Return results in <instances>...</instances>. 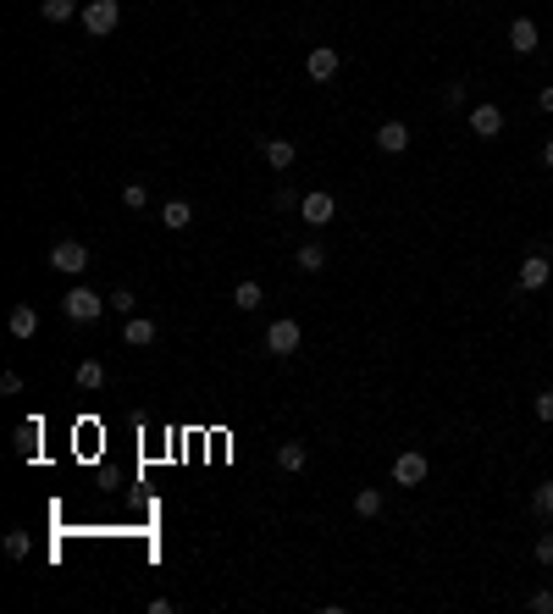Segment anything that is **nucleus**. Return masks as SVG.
Masks as SVG:
<instances>
[{
	"label": "nucleus",
	"instance_id": "nucleus-18",
	"mask_svg": "<svg viewBox=\"0 0 553 614\" xmlns=\"http://www.w3.org/2000/svg\"><path fill=\"white\" fill-rule=\"evenodd\" d=\"M294 266H299V272H310V277H315V272H327V244H299Z\"/></svg>",
	"mask_w": 553,
	"mask_h": 614
},
{
	"label": "nucleus",
	"instance_id": "nucleus-4",
	"mask_svg": "<svg viewBox=\"0 0 553 614\" xmlns=\"http://www.w3.org/2000/svg\"><path fill=\"white\" fill-rule=\"evenodd\" d=\"M305 73H310V83H333V78L343 73V50H338V45H315V50L305 56Z\"/></svg>",
	"mask_w": 553,
	"mask_h": 614
},
{
	"label": "nucleus",
	"instance_id": "nucleus-33",
	"mask_svg": "<svg viewBox=\"0 0 553 614\" xmlns=\"http://www.w3.org/2000/svg\"><path fill=\"white\" fill-rule=\"evenodd\" d=\"M542 167H553V139H548V144H542Z\"/></svg>",
	"mask_w": 553,
	"mask_h": 614
},
{
	"label": "nucleus",
	"instance_id": "nucleus-27",
	"mask_svg": "<svg viewBox=\"0 0 553 614\" xmlns=\"http://www.w3.org/2000/svg\"><path fill=\"white\" fill-rule=\"evenodd\" d=\"M111 310H139V294H134V288H117V294H111Z\"/></svg>",
	"mask_w": 553,
	"mask_h": 614
},
{
	"label": "nucleus",
	"instance_id": "nucleus-15",
	"mask_svg": "<svg viewBox=\"0 0 553 614\" xmlns=\"http://www.w3.org/2000/svg\"><path fill=\"white\" fill-rule=\"evenodd\" d=\"M305 465H310V448H305V443H277V471L299 476Z\"/></svg>",
	"mask_w": 553,
	"mask_h": 614
},
{
	"label": "nucleus",
	"instance_id": "nucleus-22",
	"mask_svg": "<svg viewBox=\"0 0 553 614\" xmlns=\"http://www.w3.org/2000/svg\"><path fill=\"white\" fill-rule=\"evenodd\" d=\"M531 515L537 521H553V481H537L531 488Z\"/></svg>",
	"mask_w": 553,
	"mask_h": 614
},
{
	"label": "nucleus",
	"instance_id": "nucleus-1",
	"mask_svg": "<svg viewBox=\"0 0 553 614\" xmlns=\"http://www.w3.org/2000/svg\"><path fill=\"white\" fill-rule=\"evenodd\" d=\"M106 305L111 299H100V294H94V288H67V299H61V316H67L73 321V327H89V321H100L106 316Z\"/></svg>",
	"mask_w": 553,
	"mask_h": 614
},
{
	"label": "nucleus",
	"instance_id": "nucleus-9",
	"mask_svg": "<svg viewBox=\"0 0 553 614\" xmlns=\"http://www.w3.org/2000/svg\"><path fill=\"white\" fill-rule=\"evenodd\" d=\"M548 277H553V266H548V255L542 249H531L526 255V261H520V294H537V288H548Z\"/></svg>",
	"mask_w": 553,
	"mask_h": 614
},
{
	"label": "nucleus",
	"instance_id": "nucleus-24",
	"mask_svg": "<svg viewBox=\"0 0 553 614\" xmlns=\"http://www.w3.org/2000/svg\"><path fill=\"white\" fill-rule=\"evenodd\" d=\"M6 554H12V559H28V554H34V537H28L22 526H12V532H6Z\"/></svg>",
	"mask_w": 553,
	"mask_h": 614
},
{
	"label": "nucleus",
	"instance_id": "nucleus-6",
	"mask_svg": "<svg viewBox=\"0 0 553 614\" xmlns=\"http://www.w3.org/2000/svg\"><path fill=\"white\" fill-rule=\"evenodd\" d=\"M427 476H432V460L420 454V448H404V454L393 460V488H420Z\"/></svg>",
	"mask_w": 553,
	"mask_h": 614
},
{
	"label": "nucleus",
	"instance_id": "nucleus-26",
	"mask_svg": "<svg viewBox=\"0 0 553 614\" xmlns=\"http://www.w3.org/2000/svg\"><path fill=\"white\" fill-rule=\"evenodd\" d=\"M531 559H537V565H553V532H542V537L531 542Z\"/></svg>",
	"mask_w": 553,
	"mask_h": 614
},
{
	"label": "nucleus",
	"instance_id": "nucleus-28",
	"mask_svg": "<svg viewBox=\"0 0 553 614\" xmlns=\"http://www.w3.org/2000/svg\"><path fill=\"white\" fill-rule=\"evenodd\" d=\"M531 410H537V421H548V427H553V387H542Z\"/></svg>",
	"mask_w": 553,
	"mask_h": 614
},
{
	"label": "nucleus",
	"instance_id": "nucleus-13",
	"mask_svg": "<svg viewBox=\"0 0 553 614\" xmlns=\"http://www.w3.org/2000/svg\"><path fill=\"white\" fill-rule=\"evenodd\" d=\"M122 343H127V349H150V343H155V321H150V316H127V321H122Z\"/></svg>",
	"mask_w": 553,
	"mask_h": 614
},
{
	"label": "nucleus",
	"instance_id": "nucleus-11",
	"mask_svg": "<svg viewBox=\"0 0 553 614\" xmlns=\"http://www.w3.org/2000/svg\"><path fill=\"white\" fill-rule=\"evenodd\" d=\"M6 327H12V338H17V343H28V338H39V310H34V305H12V316H6Z\"/></svg>",
	"mask_w": 553,
	"mask_h": 614
},
{
	"label": "nucleus",
	"instance_id": "nucleus-16",
	"mask_svg": "<svg viewBox=\"0 0 553 614\" xmlns=\"http://www.w3.org/2000/svg\"><path fill=\"white\" fill-rule=\"evenodd\" d=\"M382 509H387V493L382 488H360V493H354V515H360V521H376Z\"/></svg>",
	"mask_w": 553,
	"mask_h": 614
},
{
	"label": "nucleus",
	"instance_id": "nucleus-8",
	"mask_svg": "<svg viewBox=\"0 0 553 614\" xmlns=\"http://www.w3.org/2000/svg\"><path fill=\"white\" fill-rule=\"evenodd\" d=\"M471 134H476L481 144H493V139L504 134V106H493V100H476V106H471Z\"/></svg>",
	"mask_w": 553,
	"mask_h": 614
},
{
	"label": "nucleus",
	"instance_id": "nucleus-17",
	"mask_svg": "<svg viewBox=\"0 0 553 614\" xmlns=\"http://www.w3.org/2000/svg\"><path fill=\"white\" fill-rule=\"evenodd\" d=\"M39 437H45L39 415H34V421H22V427H17V454H22V460H39Z\"/></svg>",
	"mask_w": 553,
	"mask_h": 614
},
{
	"label": "nucleus",
	"instance_id": "nucleus-3",
	"mask_svg": "<svg viewBox=\"0 0 553 614\" xmlns=\"http://www.w3.org/2000/svg\"><path fill=\"white\" fill-rule=\"evenodd\" d=\"M50 272H61V277H83V272H89V249H83L78 238H56V244H50Z\"/></svg>",
	"mask_w": 553,
	"mask_h": 614
},
{
	"label": "nucleus",
	"instance_id": "nucleus-30",
	"mask_svg": "<svg viewBox=\"0 0 553 614\" xmlns=\"http://www.w3.org/2000/svg\"><path fill=\"white\" fill-rule=\"evenodd\" d=\"M443 106H465V83H460V78L443 83Z\"/></svg>",
	"mask_w": 553,
	"mask_h": 614
},
{
	"label": "nucleus",
	"instance_id": "nucleus-19",
	"mask_svg": "<svg viewBox=\"0 0 553 614\" xmlns=\"http://www.w3.org/2000/svg\"><path fill=\"white\" fill-rule=\"evenodd\" d=\"M233 305H238V310H260V305H266V288H260L255 277H244V282L233 288Z\"/></svg>",
	"mask_w": 553,
	"mask_h": 614
},
{
	"label": "nucleus",
	"instance_id": "nucleus-2",
	"mask_svg": "<svg viewBox=\"0 0 553 614\" xmlns=\"http://www.w3.org/2000/svg\"><path fill=\"white\" fill-rule=\"evenodd\" d=\"M78 22H83V34H94V39L117 34V28H122V0H83Z\"/></svg>",
	"mask_w": 553,
	"mask_h": 614
},
{
	"label": "nucleus",
	"instance_id": "nucleus-29",
	"mask_svg": "<svg viewBox=\"0 0 553 614\" xmlns=\"http://www.w3.org/2000/svg\"><path fill=\"white\" fill-rule=\"evenodd\" d=\"M526 609H531V614H553V592H548V587H542V592H531V598H526Z\"/></svg>",
	"mask_w": 553,
	"mask_h": 614
},
{
	"label": "nucleus",
	"instance_id": "nucleus-10",
	"mask_svg": "<svg viewBox=\"0 0 553 614\" xmlns=\"http://www.w3.org/2000/svg\"><path fill=\"white\" fill-rule=\"evenodd\" d=\"M537 45H542L537 22H531V17H514V22H509V50H514V56H537Z\"/></svg>",
	"mask_w": 553,
	"mask_h": 614
},
{
	"label": "nucleus",
	"instance_id": "nucleus-21",
	"mask_svg": "<svg viewBox=\"0 0 553 614\" xmlns=\"http://www.w3.org/2000/svg\"><path fill=\"white\" fill-rule=\"evenodd\" d=\"M78 387H83V393H100V387H106V366L100 360H78Z\"/></svg>",
	"mask_w": 553,
	"mask_h": 614
},
{
	"label": "nucleus",
	"instance_id": "nucleus-23",
	"mask_svg": "<svg viewBox=\"0 0 553 614\" xmlns=\"http://www.w3.org/2000/svg\"><path fill=\"white\" fill-rule=\"evenodd\" d=\"M39 12H45V22H67V17H78L83 6H78V0H39Z\"/></svg>",
	"mask_w": 553,
	"mask_h": 614
},
{
	"label": "nucleus",
	"instance_id": "nucleus-14",
	"mask_svg": "<svg viewBox=\"0 0 553 614\" xmlns=\"http://www.w3.org/2000/svg\"><path fill=\"white\" fill-rule=\"evenodd\" d=\"M294 160H299V144L294 139H266V167L272 172H294Z\"/></svg>",
	"mask_w": 553,
	"mask_h": 614
},
{
	"label": "nucleus",
	"instance_id": "nucleus-12",
	"mask_svg": "<svg viewBox=\"0 0 553 614\" xmlns=\"http://www.w3.org/2000/svg\"><path fill=\"white\" fill-rule=\"evenodd\" d=\"M376 150H382V155H404V150H410V127H404V122H382V127H376Z\"/></svg>",
	"mask_w": 553,
	"mask_h": 614
},
{
	"label": "nucleus",
	"instance_id": "nucleus-20",
	"mask_svg": "<svg viewBox=\"0 0 553 614\" xmlns=\"http://www.w3.org/2000/svg\"><path fill=\"white\" fill-rule=\"evenodd\" d=\"M160 221H167V233H183L194 221V205L188 200H167V211H160Z\"/></svg>",
	"mask_w": 553,
	"mask_h": 614
},
{
	"label": "nucleus",
	"instance_id": "nucleus-7",
	"mask_svg": "<svg viewBox=\"0 0 553 614\" xmlns=\"http://www.w3.org/2000/svg\"><path fill=\"white\" fill-rule=\"evenodd\" d=\"M333 216H338V200H333L327 188H310L305 200H299V221H305V228H327Z\"/></svg>",
	"mask_w": 553,
	"mask_h": 614
},
{
	"label": "nucleus",
	"instance_id": "nucleus-31",
	"mask_svg": "<svg viewBox=\"0 0 553 614\" xmlns=\"http://www.w3.org/2000/svg\"><path fill=\"white\" fill-rule=\"evenodd\" d=\"M0 393H6V399H12V393H22V376H17V371H6V376H0Z\"/></svg>",
	"mask_w": 553,
	"mask_h": 614
},
{
	"label": "nucleus",
	"instance_id": "nucleus-32",
	"mask_svg": "<svg viewBox=\"0 0 553 614\" xmlns=\"http://www.w3.org/2000/svg\"><path fill=\"white\" fill-rule=\"evenodd\" d=\"M537 106H542V111L553 117V83H548V89H537Z\"/></svg>",
	"mask_w": 553,
	"mask_h": 614
},
{
	"label": "nucleus",
	"instance_id": "nucleus-25",
	"mask_svg": "<svg viewBox=\"0 0 553 614\" xmlns=\"http://www.w3.org/2000/svg\"><path fill=\"white\" fill-rule=\"evenodd\" d=\"M122 205H127V211H144V205H150V188H144V183H122Z\"/></svg>",
	"mask_w": 553,
	"mask_h": 614
},
{
	"label": "nucleus",
	"instance_id": "nucleus-5",
	"mask_svg": "<svg viewBox=\"0 0 553 614\" xmlns=\"http://www.w3.org/2000/svg\"><path fill=\"white\" fill-rule=\"evenodd\" d=\"M266 354H277V360L299 354V321H294V316H277L272 327H266Z\"/></svg>",
	"mask_w": 553,
	"mask_h": 614
}]
</instances>
